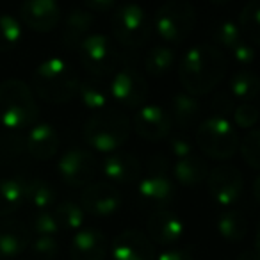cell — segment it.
Masks as SVG:
<instances>
[{"mask_svg": "<svg viewBox=\"0 0 260 260\" xmlns=\"http://www.w3.org/2000/svg\"><path fill=\"white\" fill-rule=\"evenodd\" d=\"M226 57L214 45L200 43L184 54L178 64V79L189 94H209L226 73Z\"/></svg>", "mask_w": 260, "mask_h": 260, "instance_id": "6da1fadb", "label": "cell"}, {"mask_svg": "<svg viewBox=\"0 0 260 260\" xmlns=\"http://www.w3.org/2000/svg\"><path fill=\"white\" fill-rule=\"evenodd\" d=\"M79 75L72 64L59 57L45 59L32 75V87L41 100L48 104H66L77 94Z\"/></svg>", "mask_w": 260, "mask_h": 260, "instance_id": "7a4b0ae2", "label": "cell"}, {"mask_svg": "<svg viewBox=\"0 0 260 260\" xmlns=\"http://www.w3.org/2000/svg\"><path fill=\"white\" fill-rule=\"evenodd\" d=\"M40 109L30 86L8 79L0 84V125L11 130L27 128L36 121Z\"/></svg>", "mask_w": 260, "mask_h": 260, "instance_id": "3957f363", "label": "cell"}, {"mask_svg": "<svg viewBox=\"0 0 260 260\" xmlns=\"http://www.w3.org/2000/svg\"><path fill=\"white\" fill-rule=\"evenodd\" d=\"M130 134V119L119 111H100L84 125V139L98 152H114Z\"/></svg>", "mask_w": 260, "mask_h": 260, "instance_id": "277c9868", "label": "cell"}, {"mask_svg": "<svg viewBox=\"0 0 260 260\" xmlns=\"http://www.w3.org/2000/svg\"><path fill=\"white\" fill-rule=\"evenodd\" d=\"M196 143L207 157L226 160L239 150V136L228 118L210 116L196 130Z\"/></svg>", "mask_w": 260, "mask_h": 260, "instance_id": "5b68a950", "label": "cell"}, {"mask_svg": "<svg viewBox=\"0 0 260 260\" xmlns=\"http://www.w3.org/2000/svg\"><path fill=\"white\" fill-rule=\"evenodd\" d=\"M196 25V9L189 2L170 0L155 13L157 34L166 43L178 45L192 32Z\"/></svg>", "mask_w": 260, "mask_h": 260, "instance_id": "8992f818", "label": "cell"}, {"mask_svg": "<svg viewBox=\"0 0 260 260\" xmlns=\"http://www.w3.org/2000/svg\"><path fill=\"white\" fill-rule=\"evenodd\" d=\"M112 30L116 40L125 47H143L152 36L148 13L138 4L116 6L112 15Z\"/></svg>", "mask_w": 260, "mask_h": 260, "instance_id": "52a82bcc", "label": "cell"}, {"mask_svg": "<svg viewBox=\"0 0 260 260\" xmlns=\"http://www.w3.org/2000/svg\"><path fill=\"white\" fill-rule=\"evenodd\" d=\"M79 55L82 66L94 77H107L119 62V52L105 34H89L80 43Z\"/></svg>", "mask_w": 260, "mask_h": 260, "instance_id": "ba28073f", "label": "cell"}, {"mask_svg": "<svg viewBox=\"0 0 260 260\" xmlns=\"http://www.w3.org/2000/svg\"><path fill=\"white\" fill-rule=\"evenodd\" d=\"M150 173L139 182L138 198L143 205L155 207L162 210L170 205L175 196V185L166 175V160L162 157H153L148 164Z\"/></svg>", "mask_w": 260, "mask_h": 260, "instance_id": "9c48e42d", "label": "cell"}, {"mask_svg": "<svg viewBox=\"0 0 260 260\" xmlns=\"http://www.w3.org/2000/svg\"><path fill=\"white\" fill-rule=\"evenodd\" d=\"M207 185L214 202L223 207L234 205L242 192V175L235 166H216L207 175Z\"/></svg>", "mask_w": 260, "mask_h": 260, "instance_id": "30bf717a", "label": "cell"}, {"mask_svg": "<svg viewBox=\"0 0 260 260\" xmlns=\"http://www.w3.org/2000/svg\"><path fill=\"white\" fill-rule=\"evenodd\" d=\"M109 93L118 104L126 107H139L148 96V86L141 73L132 68L119 70L109 82Z\"/></svg>", "mask_w": 260, "mask_h": 260, "instance_id": "8fae6325", "label": "cell"}, {"mask_svg": "<svg viewBox=\"0 0 260 260\" xmlns=\"http://www.w3.org/2000/svg\"><path fill=\"white\" fill-rule=\"evenodd\" d=\"M61 178L72 187L87 185L94 177L96 160L91 152L84 148H72L61 157L57 164Z\"/></svg>", "mask_w": 260, "mask_h": 260, "instance_id": "7c38bea8", "label": "cell"}, {"mask_svg": "<svg viewBox=\"0 0 260 260\" xmlns=\"http://www.w3.org/2000/svg\"><path fill=\"white\" fill-rule=\"evenodd\" d=\"M80 203L84 212H89L96 217H107L121 207V192L109 182H98L84 189L80 194Z\"/></svg>", "mask_w": 260, "mask_h": 260, "instance_id": "4fadbf2b", "label": "cell"}, {"mask_svg": "<svg viewBox=\"0 0 260 260\" xmlns=\"http://www.w3.org/2000/svg\"><path fill=\"white\" fill-rule=\"evenodd\" d=\"M171 125H173L171 114L155 104L145 105L134 116L136 134L148 141H160V139L168 138L171 132Z\"/></svg>", "mask_w": 260, "mask_h": 260, "instance_id": "5bb4252c", "label": "cell"}, {"mask_svg": "<svg viewBox=\"0 0 260 260\" xmlns=\"http://www.w3.org/2000/svg\"><path fill=\"white\" fill-rule=\"evenodd\" d=\"M114 260H155V246L139 230H123L112 241Z\"/></svg>", "mask_w": 260, "mask_h": 260, "instance_id": "9a60e30c", "label": "cell"}, {"mask_svg": "<svg viewBox=\"0 0 260 260\" xmlns=\"http://www.w3.org/2000/svg\"><path fill=\"white\" fill-rule=\"evenodd\" d=\"M20 18L36 32H50L61 20V8L54 0H29L20 6Z\"/></svg>", "mask_w": 260, "mask_h": 260, "instance_id": "2e32d148", "label": "cell"}, {"mask_svg": "<svg viewBox=\"0 0 260 260\" xmlns=\"http://www.w3.org/2000/svg\"><path fill=\"white\" fill-rule=\"evenodd\" d=\"M107 253V237L98 228H80L72 239V260H104Z\"/></svg>", "mask_w": 260, "mask_h": 260, "instance_id": "e0dca14e", "label": "cell"}, {"mask_svg": "<svg viewBox=\"0 0 260 260\" xmlns=\"http://www.w3.org/2000/svg\"><path fill=\"white\" fill-rule=\"evenodd\" d=\"M150 241L159 242L160 246L177 244L184 235V223L175 212L170 210H155L148 217Z\"/></svg>", "mask_w": 260, "mask_h": 260, "instance_id": "ac0fdd59", "label": "cell"}, {"mask_svg": "<svg viewBox=\"0 0 260 260\" xmlns=\"http://www.w3.org/2000/svg\"><path fill=\"white\" fill-rule=\"evenodd\" d=\"M30 244V230L16 219L0 221V260H11L22 255Z\"/></svg>", "mask_w": 260, "mask_h": 260, "instance_id": "d6986e66", "label": "cell"}, {"mask_svg": "<svg viewBox=\"0 0 260 260\" xmlns=\"http://www.w3.org/2000/svg\"><path fill=\"white\" fill-rule=\"evenodd\" d=\"M59 134L50 123H38L25 136V150L36 160H48L59 150Z\"/></svg>", "mask_w": 260, "mask_h": 260, "instance_id": "ffe728a7", "label": "cell"}, {"mask_svg": "<svg viewBox=\"0 0 260 260\" xmlns=\"http://www.w3.org/2000/svg\"><path fill=\"white\" fill-rule=\"evenodd\" d=\"M102 170L109 178V184L125 185L139 177L141 164L134 155H128V153H111L109 157H105Z\"/></svg>", "mask_w": 260, "mask_h": 260, "instance_id": "44dd1931", "label": "cell"}, {"mask_svg": "<svg viewBox=\"0 0 260 260\" xmlns=\"http://www.w3.org/2000/svg\"><path fill=\"white\" fill-rule=\"evenodd\" d=\"M94 23V15L89 13L87 9H72L70 15L64 20V27H62V45L68 50H75L80 47L84 40L89 36V30Z\"/></svg>", "mask_w": 260, "mask_h": 260, "instance_id": "7402d4cb", "label": "cell"}, {"mask_svg": "<svg viewBox=\"0 0 260 260\" xmlns=\"http://www.w3.org/2000/svg\"><path fill=\"white\" fill-rule=\"evenodd\" d=\"M173 175L175 180L184 187H198L209 175V168H207L205 160L192 153V155L184 157V159H177Z\"/></svg>", "mask_w": 260, "mask_h": 260, "instance_id": "603a6c76", "label": "cell"}, {"mask_svg": "<svg viewBox=\"0 0 260 260\" xmlns=\"http://www.w3.org/2000/svg\"><path fill=\"white\" fill-rule=\"evenodd\" d=\"M77 93H79V98L84 107L91 109V111L104 109L107 105L109 96H111L109 84H105L100 77H91V79H86L84 82H80Z\"/></svg>", "mask_w": 260, "mask_h": 260, "instance_id": "cb8c5ba5", "label": "cell"}, {"mask_svg": "<svg viewBox=\"0 0 260 260\" xmlns=\"http://www.w3.org/2000/svg\"><path fill=\"white\" fill-rule=\"evenodd\" d=\"M200 102L196 96L189 93H178L173 96V102H171V119L177 121V125L180 128H189L192 126L200 118Z\"/></svg>", "mask_w": 260, "mask_h": 260, "instance_id": "d4e9b609", "label": "cell"}, {"mask_svg": "<svg viewBox=\"0 0 260 260\" xmlns=\"http://www.w3.org/2000/svg\"><path fill=\"white\" fill-rule=\"evenodd\" d=\"M217 230L223 239L230 242H239L248 234V219L241 210L228 209L217 219Z\"/></svg>", "mask_w": 260, "mask_h": 260, "instance_id": "484cf974", "label": "cell"}, {"mask_svg": "<svg viewBox=\"0 0 260 260\" xmlns=\"http://www.w3.org/2000/svg\"><path fill=\"white\" fill-rule=\"evenodd\" d=\"M23 200V178H0V216L15 212Z\"/></svg>", "mask_w": 260, "mask_h": 260, "instance_id": "4316f807", "label": "cell"}, {"mask_svg": "<svg viewBox=\"0 0 260 260\" xmlns=\"http://www.w3.org/2000/svg\"><path fill=\"white\" fill-rule=\"evenodd\" d=\"M232 96L242 100V104H251L258 94V77L251 70H239L230 80Z\"/></svg>", "mask_w": 260, "mask_h": 260, "instance_id": "83f0119b", "label": "cell"}, {"mask_svg": "<svg viewBox=\"0 0 260 260\" xmlns=\"http://www.w3.org/2000/svg\"><path fill=\"white\" fill-rule=\"evenodd\" d=\"M175 64V50L170 45H155L148 50L145 57V68L150 75L159 77L171 72Z\"/></svg>", "mask_w": 260, "mask_h": 260, "instance_id": "f1b7e54d", "label": "cell"}, {"mask_svg": "<svg viewBox=\"0 0 260 260\" xmlns=\"http://www.w3.org/2000/svg\"><path fill=\"white\" fill-rule=\"evenodd\" d=\"M23 194L25 200L34 205L38 210H45L55 202V191L47 180L32 178V180H23Z\"/></svg>", "mask_w": 260, "mask_h": 260, "instance_id": "f546056e", "label": "cell"}, {"mask_svg": "<svg viewBox=\"0 0 260 260\" xmlns=\"http://www.w3.org/2000/svg\"><path fill=\"white\" fill-rule=\"evenodd\" d=\"M55 217H57V223L61 228L79 232L80 228L84 226L86 212H84L82 207L73 202V200H64V202L59 203L57 209H55Z\"/></svg>", "mask_w": 260, "mask_h": 260, "instance_id": "4dcf8cb0", "label": "cell"}, {"mask_svg": "<svg viewBox=\"0 0 260 260\" xmlns=\"http://www.w3.org/2000/svg\"><path fill=\"white\" fill-rule=\"evenodd\" d=\"M239 29L242 34L251 40V43L260 41V6L256 0H249L248 4L241 9L239 15Z\"/></svg>", "mask_w": 260, "mask_h": 260, "instance_id": "1f68e13d", "label": "cell"}, {"mask_svg": "<svg viewBox=\"0 0 260 260\" xmlns=\"http://www.w3.org/2000/svg\"><path fill=\"white\" fill-rule=\"evenodd\" d=\"M22 40V25L11 15H0V52H9L18 47Z\"/></svg>", "mask_w": 260, "mask_h": 260, "instance_id": "d6a6232c", "label": "cell"}, {"mask_svg": "<svg viewBox=\"0 0 260 260\" xmlns=\"http://www.w3.org/2000/svg\"><path fill=\"white\" fill-rule=\"evenodd\" d=\"M212 40H214V47H223V48H234L235 45H239L242 41V32L237 27V23L232 22V20H224V22L217 23L214 27L212 32Z\"/></svg>", "mask_w": 260, "mask_h": 260, "instance_id": "836d02e7", "label": "cell"}, {"mask_svg": "<svg viewBox=\"0 0 260 260\" xmlns=\"http://www.w3.org/2000/svg\"><path fill=\"white\" fill-rule=\"evenodd\" d=\"M239 150L244 159V162L253 170L260 168V132L256 128H251L248 134L239 141Z\"/></svg>", "mask_w": 260, "mask_h": 260, "instance_id": "e575fe53", "label": "cell"}, {"mask_svg": "<svg viewBox=\"0 0 260 260\" xmlns=\"http://www.w3.org/2000/svg\"><path fill=\"white\" fill-rule=\"evenodd\" d=\"M30 228H32L34 234L40 237V235H50L54 237V234L59 232V223L55 214L48 212V210H38L36 214L30 219Z\"/></svg>", "mask_w": 260, "mask_h": 260, "instance_id": "d590c367", "label": "cell"}, {"mask_svg": "<svg viewBox=\"0 0 260 260\" xmlns=\"http://www.w3.org/2000/svg\"><path fill=\"white\" fill-rule=\"evenodd\" d=\"M25 152V138L20 134H8L0 138V157L13 159Z\"/></svg>", "mask_w": 260, "mask_h": 260, "instance_id": "8d00e7d4", "label": "cell"}, {"mask_svg": "<svg viewBox=\"0 0 260 260\" xmlns=\"http://www.w3.org/2000/svg\"><path fill=\"white\" fill-rule=\"evenodd\" d=\"M32 251L41 260H54L59 253V244L50 235H40V237L34 239Z\"/></svg>", "mask_w": 260, "mask_h": 260, "instance_id": "74e56055", "label": "cell"}, {"mask_svg": "<svg viewBox=\"0 0 260 260\" xmlns=\"http://www.w3.org/2000/svg\"><path fill=\"white\" fill-rule=\"evenodd\" d=\"M234 119L239 126L251 130L258 121V109L255 107V104H241L234 109Z\"/></svg>", "mask_w": 260, "mask_h": 260, "instance_id": "f35d334b", "label": "cell"}, {"mask_svg": "<svg viewBox=\"0 0 260 260\" xmlns=\"http://www.w3.org/2000/svg\"><path fill=\"white\" fill-rule=\"evenodd\" d=\"M234 100L232 96H228L226 93H217L212 100V111L214 116H219V118H226L228 114L234 112Z\"/></svg>", "mask_w": 260, "mask_h": 260, "instance_id": "ab89813d", "label": "cell"}, {"mask_svg": "<svg viewBox=\"0 0 260 260\" xmlns=\"http://www.w3.org/2000/svg\"><path fill=\"white\" fill-rule=\"evenodd\" d=\"M170 150L177 159H184V157L192 155V143L184 136H175L170 139Z\"/></svg>", "mask_w": 260, "mask_h": 260, "instance_id": "60d3db41", "label": "cell"}, {"mask_svg": "<svg viewBox=\"0 0 260 260\" xmlns=\"http://www.w3.org/2000/svg\"><path fill=\"white\" fill-rule=\"evenodd\" d=\"M232 52H234L235 61L242 62V64H251L253 59H255V50H253L251 45L246 43V41H241L239 45H235V47L232 48Z\"/></svg>", "mask_w": 260, "mask_h": 260, "instance_id": "b9f144b4", "label": "cell"}, {"mask_svg": "<svg viewBox=\"0 0 260 260\" xmlns=\"http://www.w3.org/2000/svg\"><path fill=\"white\" fill-rule=\"evenodd\" d=\"M116 2L112 0H87L86 2V9L89 13H105L111 11V9H116Z\"/></svg>", "mask_w": 260, "mask_h": 260, "instance_id": "7bdbcfd3", "label": "cell"}, {"mask_svg": "<svg viewBox=\"0 0 260 260\" xmlns=\"http://www.w3.org/2000/svg\"><path fill=\"white\" fill-rule=\"evenodd\" d=\"M157 260H192V256L184 249H168V251L160 253Z\"/></svg>", "mask_w": 260, "mask_h": 260, "instance_id": "ee69618b", "label": "cell"}, {"mask_svg": "<svg viewBox=\"0 0 260 260\" xmlns=\"http://www.w3.org/2000/svg\"><path fill=\"white\" fill-rule=\"evenodd\" d=\"M237 260H260V256H258V251L248 249V251H242L241 255L237 256Z\"/></svg>", "mask_w": 260, "mask_h": 260, "instance_id": "f6af8a7d", "label": "cell"}]
</instances>
